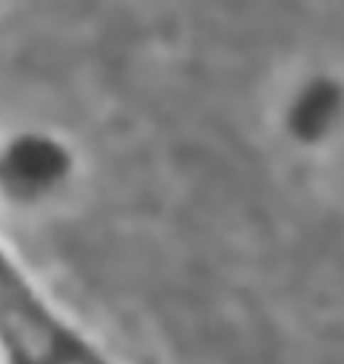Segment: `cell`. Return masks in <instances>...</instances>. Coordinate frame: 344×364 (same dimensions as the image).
Wrapping results in <instances>:
<instances>
[{
    "mask_svg": "<svg viewBox=\"0 0 344 364\" xmlns=\"http://www.w3.org/2000/svg\"><path fill=\"white\" fill-rule=\"evenodd\" d=\"M0 361L3 364H114L34 287L0 245Z\"/></svg>",
    "mask_w": 344,
    "mask_h": 364,
    "instance_id": "cell-1",
    "label": "cell"
},
{
    "mask_svg": "<svg viewBox=\"0 0 344 364\" xmlns=\"http://www.w3.org/2000/svg\"><path fill=\"white\" fill-rule=\"evenodd\" d=\"M63 165V148L45 136H20L0 156V173L9 182H48Z\"/></svg>",
    "mask_w": 344,
    "mask_h": 364,
    "instance_id": "cell-2",
    "label": "cell"
},
{
    "mask_svg": "<svg viewBox=\"0 0 344 364\" xmlns=\"http://www.w3.org/2000/svg\"><path fill=\"white\" fill-rule=\"evenodd\" d=\"M335 102H338L335 85H333L330 80H316V82H310V85L304 88V94L299 97L296 111H293V119H296L299 128L313 131V128H318L321 122H327V117H330V111L335 108Z\"/></svg>",
    "mask_w": 344,
    "mask_h": 364,
    "instance_id": "cell-3",
    "label": "cell"
}]
</instances>
